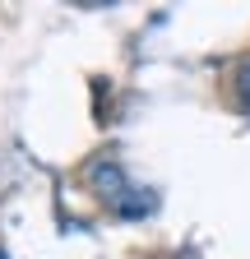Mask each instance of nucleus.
Masks as SVG:
<instances>
[{
  "mask_svg": "<svg viewBox=\"0 0 250 259\" xmlns=\"http://www.w3.org/2000/svg\"><path fill=\"white\" fill-rule=\"evenodd\" d=\"M93 185H98V190H111V194H125V176H120L116 167H107V162L93 171Z\"/></svg>",
  "mask_w": 250,
  "mask_h": 259,
  "instance_id": "f257e3e1",
  "label": "nucleus"
},
{
  "mask_svg": "<svg viewBox=\"0 0 250 259\" xmlns=\"http://www.w3.org/2000/svg\"><path fill=\"white\" fill-rule=\"evenodd\" d=\"M120 213H125V218L153 213V194H144V199H139V194H120Z\"/></svg>",
  "mask_w": 250,
  "mask_h": 259,
  "instance_id": "f03ea898",
  "label": "nucleus"
},
{
  "mask_svg": "<svg viewBox=\"0 0 250 259\" xmlns=\"http://www.w3.org/2000/svg\"><path fill=\"white\" fill-rule=\"evenodd\" d=\"M236 93H241L245 102H250V60L241 65V70H236Z\"/></svg>",
  "mask_w": 250,
  "mask_h": 259,
  "instance_id": "7ed1b4c3",
  "label": "nucleus"
},
{
  "mask_svg": "<svg viewBox=\"0 0 250 259\" xmlns=\"http://www.w3.org/2000/svg\"><path fill=\"white\" fill-rule=\"evenodd\" d=\"M0 259H10V254H0Z\"/></svg>",
  "mask_w": 250,
  "mask_h": 259,
  "instance_id": "20e7f679",
  "label": "nucleus"
}]
</instances>
